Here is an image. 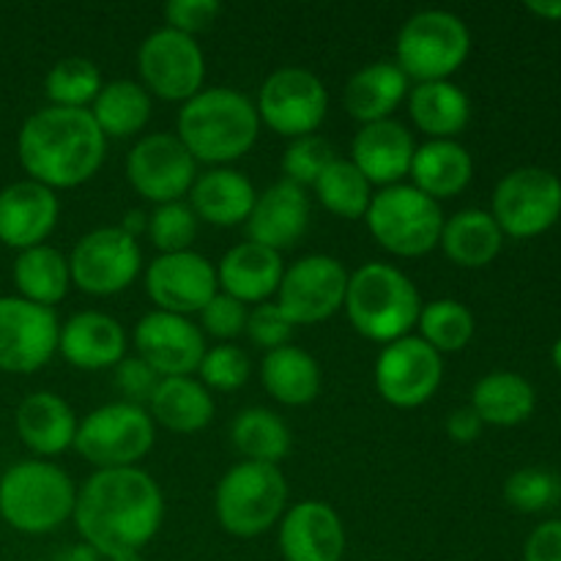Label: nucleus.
I'll use <instances>...</instances> for the list:
<instances>
[{"mask_svg":"<svg viewBox=\"0 0 561 561\" xmlns=\"http://www.w3.org/2000/svg\"><path fill=\"white\" fill-rule=\"evenodd\" d=\"M71 520L80 531L82 546L102 559L142 553L162 529V488L140 466L93 471L82 488H77Z\"/></svg>","mask_w":561,"mask_h":561,"instance_id":"f257e3e1","label":"nucleus"},{"mask_svg":"<svg viewBox=\"0 0 561 561\" xmlns=\"http://www.w3.org/2000/svg\"><path fill=\"white\" fill-rule=\"evenodd\" d=\"M16 157L27 179L47 190H75L99 173L107 137L88 110L42 107L27 115L16 135Z\"/></svg>","mask_w":561,"mask_h":561,"instance_id":"f03ea898","label":"nucleus"},{"mask_svg":"<svg viewBox=\"0 0 561 561\" xmlns=\"http://www.w3.org/2000/svg\"><path fill=\"white\" fill-rule=\"evenodd\" d=\"M175 135L195 162L230 168V162L247 157L257 142L261 118L255 102L236 88H203L181 104Z\"/></svg>","mask_w":561,"mask_h":561,"instance_id":"7ed1b4c3","label":"nucleus"},{"mask_svg":"<svg viewBox=\"0 0 561 561\" xmlns=\"http://www.w3.org/2000/svg\"><path fill=\"white\" fill-rule=\"evenodd\" d=\"M343 310L356 334L387 345L411 334L416 327L422 296L403 268L373 261L348 274Z\"/></svg>","mask_w":561,"mask_h":561,"instance_id":"20e7f679","label":"nucleus"},{"mask_svg":"<svg viewBox=\"0 0 561 561\" xmlns=\"http://www.w3.org/2000/svg\"><path fill=\"white\" fill-rule=\"evenodd\" d=\"M77 485L53 460H22L0 477V518L22 535H49L75 515Z\"/></svg>","mask_w":561,"mask_h":561,"instance_id":"39448f33","label":"nucleus"},{"mask_svg":"<svg viewBox=\"0 0 561 561\" xmlns=\"http://www.w3.org/2000/svg\"><path fill=\"white\" fill-rule=\"evenodd\" d=\"M288 510V482L279 466L241 460L230 466L214 491V515L230 537L266 535Z\"/></svg>","mask_w":561,"mask_h":561,"instance_id":"423d86ee","label":"nucleus"},{"mask_svg":"<svg viewBox=\"0 0 561 561\" xmlns=\"http://www.w3.org/2000/svg\"><path fill=\"white\" fill-rule=\"evenodd\" d=\"M471 55V31L458 14L422 9L403 22L394 44V64L409 80H449Z\"/></svg>","mask_w":561,"mask_h":561,"instance_id":"0eeeda50","label":"nucleus"},{"mask_svg":"<svg viewBox=\"0 0 561 561\" xmlns=\"http://www.w3.org/2000/svg\"><path fill=\"white\" fill-rule=\"evenodd\" d=\"M367 230L394 257H422L438 247L444 228L442 203L411 184L383 186L365 214Z\"/></svg>","mask_w":561,"mask_h":561,"instance_id":"6e6552de","label":"nucleus"},{"mask_svg":"<svg viewBox=\"0 0 561 561\" xmlns=\"http://www.w3.org/2000/svg\"><path fill=\"white\" fill-rule=\"evenodd\" d=\"M157 442V425L142 405L115 400L82 416L75 449L102 469H131L140 463Z\"/></svg>","mask_w":561,"mask_h":561,"instance_id":"1a4fd4ad","label":"nucleus"},{"mask_svg":"<svg viewBox=\"0 0 561 561\" xmlns=\"http://www.w3.org/2000/svg\"><path fill=\"white\" fill-rule=\"evenodd\" d=\"M491 217L504 239L526 241L548 233L561 217L559 175L537 164L510 170L493 190Z\"/></svg>","mask_w":561,"mask_h":561,"instance_id":"9d476101","label":"nucleus"},{"mask_svg":"<svg viewBox=\"0 0 561 561\" xmlns=\"http://www.w3.org/2000/svg\"><path fill=\"white\" fill-rule=\"evenodd\" d=\"M257 118L279 137L299 140L316 135L329 113V91L316 71L305 66H279L257 91Z\"/></svg>","mask_w":561,"mask_h":561,"instance_id":"9b49d317","label":"nucleus"},{"mask_svg":"<svg viewBox=\"0 0 561 561\" xmlns=\"http://www.w3.org/2000/svg\"><path fill=\"white\" fill-rule=\"evenodd\" d=\"M69 272L71 285L88 296L107 299L124 294L142 272L140 241L118 225L91 230L71 250Z\"/></svg>","mask_w":561,"mask_h":561,"instance_id":"f8f14e48","label":"nucleus"},{"mask_svg":"<svg viewBox=\"0 0 561 561\" xmlns=\"http://www.w3.org/2000/svg\"><path fill=\"white\" fill-rule=\"evenodd\" d=\"M140 85L164 102H190L206 82V55L201 44L173 27H159L137 49Z\"/></svg>","mask_w":561,"mask_h":561,"instance_id":"ddd939ff","label":"nucleus"},{"mask_svg":"<svg viewBox=\"0 0 561 561\" xmlns=\"http://www.w3.org/2000/svg\"><path fill=\"white\" fill-rule=\"evenodd\" d=\"M345 290L348 272L343 263L323 252H312L285 266L274 305L294 327H316L343 310Z\"/></svg>","mask_w":561,"mask_h":561,"instance_id":"4468645a","label":"nucleus"},{"mask_svg":"<svg viewBox=\"0 0 561 561\" xmlns=\"http://www.w3.org/2000/svg\"><path fill=\"white\" fill-rule=\"evenodd\" d=\"M126 179L131 190L153 206L184 201L197 179V162L179 135L151 131L126 153Z\"/></svg>","mask_w":561,"mask_h":561,"instance_id":"2eb2a0df","label":"nucleus"},{"mask_svg":"<svg viewBox=\"0 0 561 561\" xmlns=\"http://www.w3.org/2000/svg\"><path fill=\"white\" fill-rule=\"evenodd\" d=\"M444 381V356L420 334L387 343L376 359V389L394 409H420Z\"/></svg>","mask_w":561,"mask_h":561,"instance_id":"dca6fc26","label":"nucleus"},{"mask_svg":"<svg viewBox=\"0 0 561 561\" xmlns=\"http://www.w3.org/2000/svg\"><path fill=\"white\" fill-rule=\"evenodd\" d=\"M60 321L55 310L20 296H0V373L42 370L58 354Z\"/></svg>","mask_w":561,"mask_h":561,"instance_id":"f3484780","label":"nucleus"},{"mask_svg":"<svg viewBox=\"0 0 561 561\" xmlns=\"http://www.w3.org/2000/svg\"><path fill=\"white\" fill-rule=\"evenodd\" d=\"M146 294L153 310L190 318L219 294L217 266L195 250L157 255L146 268Z\"/></svg>","mask_w":561,"mask_h":561,"instance_id":"a211bd4d","label":"nucleus"},{"mask_svg":"<svg viewBox=\"0 0 561 561\" xmlns=\"http://www.w3.org/2000/svg\"><path fill=\"white\" fill-rule=\"evenodd\" d=\"M137 356L157 373L159 378L192 376L206 354V334L186 316L151 310L137 321L131 332Z\"/></svg>","mask_w":561,"mask_h":561,"instance_id":"6ab92c4d","label":"nucleus"},{"mask_svg":"<svg viewBox=\"0 0 561 561\" xmlns=\"http://www.w3.org/2000/svg\"><path fill=\"white\" fill-rule=\"evenodd\" d=\"M277 546L285 561H343L345 537L337 510L318 499L294 504L279 520Z\"/></svg>","mask_w":561,"mask_h":561,"instance_id":"aec40b11","label":"nucleus"},{"mask_svg":"<svg viewBox=\"0 0 561 561\" xmlns=\"http://www.w3.org/2000/svg\"><path fill=\"white\" fill-rule=\"evenodd\" d=\"M60 201L53 190L22 179L0 190V241L11 250L44 244L58 228Z\"/></svg>","mask_w":561,"mask_h":561,"instance_id":"412c9836","label":"nucleus"},{"mask_svg":"<svg viewBox=\"0 0 561 561\" xmlns=\"http://www.w3.org/2000/svg\"><path fill=\"white\" fill-rule=\"evenodd\" d=\"M244 228L247 241L283 255V250H290L310 228V197L301 186L279 179L257 195Z\"/></svg>","mask_w":561,"mask_h":561,"instance_id":"4be33fe9","label":"nucleus"},{"mask_svg":"<svg viewBox=\"0 0 561 561\" xmlns=\"http://www.w3.org/2000/svg\"><path fill=\"white\" fill-rule=\"evenodd\" d=\"M414 153V135L394 118L359 126L351 142V162L373 186L381 190L409 179Z\"/></svg>","mask_w":561,"mask_h":561,"instance_id":"5701e85b","label":"nucleus"},{"mask_svg":"<svg viewBox=\"0 0 561 561\" xmlns=\"http://www.w3.org/2000/svg\"><path fill=\"white\" fill-rule=\"evenodd\" d=\"M58 354L77 370H110L126 356V332L107 312H75L60 323Z\"/></svg>","mask_w":561,"mask_h":561,"instance_id":"b1692460","label":"nucleus"},{"mask_svg":"<svg viewBox=\"0 0 561 561\" xmlns=\"http://www.w3.org/2000/svg\"><path fill=\"white\" fill-rule=\"evenodd\" d=\"M285 263L283 255L255 241H241L230 247L217 263L219 294L233 296L247 307L263 305L277 294L283 283Z\"/></svg>","mask_w":561,"mask_h":561,"instance_id":"393cba45","label":"nucleus"},{"mask_svg":"<svg viewBox=\"0 0 561 561\" xmlns=\"http://www.w3.org/2000/svg\"><path fill=\"white\" fill-rule=\"evenodd\" d=\"M255 201V184L236 168H211L206 173H197L190 190V208L195 211L197 222L214 225V228L247 225Z\"/></svg>","mask_w":561,"mask_h":561,"instance_id":"a878e982","label":"nucleus"},{"mask_svg":"<svg viewBox=\"0 0 561 561\" xmlns=\"http://www.w3.org/2000/svg\"><path fill=\"white\" fill-rule=\"evenodd\" d=\"M14 427L20 442L36 458H55L75 447L80 420L60 394L33 392L16 405Z\"/></svg>","mask_w":561,"mask_h":561,"instance_id":"bb28decb","label":"nucleus"},{"mask_svg":"<svg viewBox=\"0 0 561 561\" xmlns=\"http://www.w3.org/2000/svg\"><path fill=\"white\" fill-rule=\"evenodd\" d=\"M411 80L398 69L394 60H376V64L362 66L345 82L343 104L354 121L378 124V121L392 118L394 110L409 99Z\"/></svg>","mask_w":561,"mask_h":561,"instance_id":"cd10ccee","label":"nucleus"},{"mask_svg":"<svg viewBox=\"0 0 561 561\" xmlns=\"http://www.w3.org/2000/svg\"><path fill=\"white\" fill-rule=\"evenodd\" d=\"M405 104H409L411 124L427 140H458V135L471 121L469 93L453 80L416 82Z\"/></svg>","mask_w":561,"mask_h":561,"instance_id":"c85d7f7f","label":"nucleus"},{"mask_svg":"<svg viewBox=\"0 0 561 561\" xmlns=\"http://www.w3.org/2000/svg\"><path fill=\"white\" fill-rule=\"evenodd\" d=\"M411 186L436 203L460 195L474 179V159L458 140H427L416 146L411 162Z\"/></svg>","mask_w":561,"mask_h":561,"instance_id":"c756f323","label":"nucleus"},{"mask_svg":"<svg viewBox=\"0 0 561 561\" xmlns=\"http://www.w3.org/2000/svg\"><path fill=\"white\" fill-rule=\"evenodd\" d=\"M146 411L151 414L153 425L179 433V436H192L208 427L217 405H214V394L201 381L192 376H179L159 381Z\"/></svg>","mask_w":561,"mask_h":561,"instance_id":"7c9ffc66","label":"nucleus"},{"mask_svg":"<svg viewBox=\"0 0 561 561\" xmlns=\"http://www.w3.org/2000/svg\"><path fill=\"white\" fill-rule=\"evenodd\" d=\"M261 381L268 398L288 409H299V405H310L321 394L323 378L321 365L310 351L299 345H283L263 356Z\"/></svg>","mask_w":561,"mask_h":561,"instance_id":"2f4dec72","label":"nucleus"},{"mask_svg":"<svg viewBox=\"0 0 561 561\" xmlns=\"http://www.w3.org/2000/svg\"><path fill=\"white\" fill-rule=\"evenodd\" d=\"M444 255L460 268H485L499 257L504 247V233L499 230L491 211L482 208H463V211L444 217L442 239Z\"/></svg>","mask_w":561,"mask_h":561,"instance_id":"473e14b6","label":"nucleus"},{"mask_svg":"<svg viewBox=\"0 0 561 561\" xmlns=\"http://www.w3.org/2000/svg\"><path fill=\"white\" fill-rule=\"evenodd\" d=\"M469 405L482 425L515 427L535 414L537 392L520 373L493 370L474 383Z\"/></svg>","mask_w":561,"mask_h":561,"instance_id":"72a5a7b5","label":"nucleus"},{"mask_svg":"<svg viewBox=\"0 0 561 561\" xmlns=\"http://www.w3.org/2000/svg\"><path fill=\"white\" fill-rule=\"evenodd\" d=\"M151 93L137 80H110L104 82L99 96L88 107L91 118L96 121L99 131L113 140L137 137L151 121Z\"/></svg>","mask_w":561,"mask_h":561,"instance_id":"f704fd0d","label":"nucleus"},{"mask_svg":"<svg viewBox=\"0 0 561 561\" xmlns=\"http://www.w3.org/2000/svg\"><path fill=\"white\" fill-rule=\"evenodd\" d=\"M14 285L20 299L55 310L71 288L69 257L49 244L22 250L14 261Z\"/></svg>","mask_w":561,"mask_h":561,"instance_id":"c9c22d12","label":"nucleus"},{"mask_svg":"<svg viewBox=\"0 0 561 561\" xmlns=\"http://www.w3.org/2000/svg\"><path fill=\"white\" fill-rule=\"evenodd\" d=\"M230 442L244 460L279 466V460L288 458L294 438H290V427L285 425L277 411L252 405L233 420Z\"/></svg>","mask_w":561,"mask_h":561,"instance_id":"e433bc0d","label":"nucleus"},{"mask_svg":"<svg viewBox=\"0 0 561 561\" xmlns=\"http://www.w3.org/2000/svg\"><path fill=\"white\" fill-rule=\"evenodd\" d=\"M318 203L340 219H365L373 201V184L356 170L351 159H334L312 184Z\"/></svg>","mask_w":561,"mask_h":561,"instance_id":"4c0bfd02","label":"nucleus"},{"mask_svg":"<svg viewBox=\"0 0 561 561\" xmlns=\"http://www.w3.org/2000/svg\"><path fill=\"white\" fill-rule=\"evenodd\" d=\"M420 337L438 354H458L474 340V312L458 299H433L420 310Z\"/></svg>","mask_w":561,"mask_h":561,"instance_id":"58836bf2","label":"nucleus"},{"mask_svg":"<svg viewBox=\"0 0 561 561\" xmlns=\"http://www.w3.org/2000/svg\"><path fill=\"white\" fill-rule=\"evenodd\" d=\"M104 80L102 71L93 60L71 55V58L58 60L53 69L47 71L44 80V93H47L53 107H69V110H88L93 99L102 91Z\"/></svg>","mask_w":561,"mask_h":561,"instance_id":"ea45409f","label":"nucleus"},{"mask_svg":"<svg viewBox=\"0 0 561 561\" xmlns=\"http://www.w3.org/2000/svg\"><path fill=\"white\" fill-rule=\"evenodd\" d=\"M197 217L190 208V203L175 201L153 206L148 214V239L157 247L159 255H170V252H184L192 250V241L197 236Z\"/></svg>","mask_w":561,"mask_h":561,"instance_id":"a19ab883","label":"nucleus"},{"mask_svg":"<svg viewBox=\"0 0 561 561\" xmlns=\"http://www.w3.org/2000/svg\"><path fill=\"white\" fill-rule=\"evenodd\" d=\"M197 373L208 392H236L250 381L252 362L247 351L236 343H219L214 348H206Z\"/></svg>","mask_w":561,"mask_h":561,"instance_id":"79ce46f5","label":"nucleus"},{"mask_svg":"<svg viewBox=\"0 0 561 561\" xmlns=\"http://www.w3.org/2000/svg\"><path fill=\"white\" fill-rule=\"evenodd\" d=\"M561 499V480L546 469H518L504 482V502L518 513H542Z\"/></svg>","mask_w":561,"mask_h":561,"instance_id":"37998d69","label":"nucleus"},{"mask_svg":"<svg viewBox=\"0 0 561 561\" xmlns=\"http://www.w3.org/2000/svg\"><path fill=\"white\" fill-rule=\"evenodd\" d=\"M337 159L332 142L321 135H307L299 140H290L283 153V173L285 181L296 186H312L318 175Z\"/></svg>","mask_w":561,"mask_h":561,"instance_id":"c03bdc74","label":"nucleus"},{"mask_svg":"<svg viewBox=\"0 0 561 561\" xmlns=\"http://www.w3.org/2000/svg\"><path fill=\"white\" fill-rule=\"evenodd\" d=\"M244 334L250 337L252 345L268 351H277L283 345H290V334H294V323L279 312V307L274 301H263L255 305L247 316Z\"/></svg>","mask_w":561,"mask_h":561,"instance_id":"a18cd8bd","label":"nucleus"},{"mask_svg":"<svg viewBox=\"0 0 561 561\" xmlns=\"http://www.w3.org/2000/svg\"><path fill=\"white\" fill-rule=\"evenodd\" d=\"M197 316H201L203 334H211L219 343H230V340H236L239 334H244L250 310H247V305L236 301L233 296L217 294L201 312H197Z\"/></svg>","mask_w":561,"mask_h":561,"instance_id":"49530a36","label":"nucleus"},{"mask_svg":"<svg viewBox=\"0 0 561 561\" xmlns=\"http://www.w3.org/2000/svg\"><path fill=\"white\" fill-rule=\"evenodd\" d=\"M219 14H222L219 0H168L162 5L164 27H173V31L186 33L192 38L208 31Z\"/></svg>","mask_w":561,"mask_h":561,"instance_id":"de8ad7c7","label":"nucleus"},{"mask_svg":"<svg viewBox=\"0 0 561 561\" xmlns=\"http://www.w3.org/2000/svg\"><path fill=\"white\" fill-rule=\"evenodd\" d=\"M113 370H115V389L124 394L126 403H135V405H142V409H146L148 400H151V394H153V389L159 387V381H162V378H159L157 373H153L151 367H148L137 354L124 356V359H121Z\"/></svg>","mask_w":561,"mask_h":561,"instance_id":"09e8293b","label":"nucleus"},{"mask_svg":"<svg viewBox=\"0 0 561 561\" xmlns=\"http://www.w3.org/2000/svg\"><path fill=\"white\" fill-rule=\"evenodd\" d=\"M524 561H561V520H542L524 546Z\"/></svg>","mask_w":561,"mask_h":561,"instance_id":"8fccbe9b","label":"nucleus"},{"mask_svg":"<svg viewBox=\"0 0 561 561\" xmlns=\"http://www.w3.org/2000/svg\"><path fill=\"white\" fill-rule=\"evenodd\" d=\"M482 420L474 414L471 405H463V409L449 411L447 422H444V431H447V438L455 444H474L477 438L482 436Z\"/></svg>","mask_w":561,"mask_h":561,"instance_id":"3c124183","label":"nucleus"},{"mask_svg":"<svg viewBox=\"0 0 561 561\" xmlns=\"http://www.w3.org/2000/svg\"><path fill=\"white\" fill-rule=\"evenodd\" d=\"M526 11L535 16H540V20L559 22L561 20V0H529V3H526Z\"/></svg>","mask_w":561,"mask_h":561,"instance_id":"603ef678","label":"nucleus"},{"mask_svg":"<svg viewBox=\"0 0 561 561\" xmlns=\"http://www.w3.org/2000/svg\"><path fill=\"white\" fill-rule=\"evenodd\" d=\"M118 228L126 230L129 236H135V239H140L148 228V214L146 211H126Z\"/></svg>","mask_w":561,"mask_h":561,"instance_id":"864d4df0","label":"nucleus"},{"mask_svg":"<svg viewBox=\"0 0 561 561\" xmlns=\"http://www.w3.org/2000/svg\"><path fill=\"white\" fill-rule=\"evenodd\" d=\"M99 559H102V557H99L96 551H91V548H88V546H75L64 557V561H99Z\"/></svg>","mask_w":561,"mask_h":561,"instance_id":"5fc2aeb1","label":"nucleus"},{"mask_svg":"<svg viewBox=\"0 0 561 561\" xmlns=\"http://www.w3.org/2000/svg\"><path fill=\"white\" fill-rule=\"evenodd\" d=\"M551 362H553V367H557V370L561 373V334H559L557 343H553V348H551Z\"/></svg>","mask_w":561,"mask_h":561,"instance_id":"6e6d98bb","label":"nucleus"},{"mask_svg":"<svg viewBox=\"0 0 561 561\" xmlns=\"http://www.w3.org/2000/svg\"><path fill=\"white\" fill-rule=\"evenodd\" d=\"M107 561H146V559H142V553H121V557H113Z\"/></svg>","mask_w":561,"mask_h":561,"instance_id":"4d7b16f0","label":"nucleus"}]
</instances>
